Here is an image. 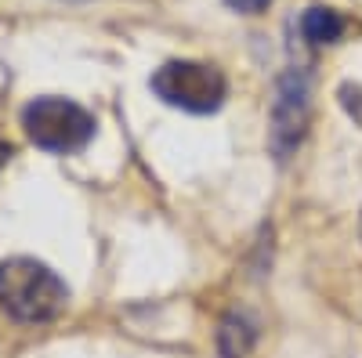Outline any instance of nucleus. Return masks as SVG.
I'll return each instance as SVG.
<instances>
[{"mask_svg": "<svg viewBox=\"0 0 362 358\" xmlns=\"http://www.w3.org/2000/svg\"><path fill=\"white\" fill-rule=\"evenodd\" d=\"M69 301L66 282L44 261L8 257L0 261V308L18 322H51Z\"/></svg>", "mask_w": 362, "mask_h": 358, "instance_id": "f257e3e1", "label": "nucleus"}, {"mask_svg": "<svg viewBox=\"0 0 362 358\" xmlns=\"http://www.w3.org/2000/svg\"><path fill=\"white\" fill-rule=\"evenodd\" d=\"M312 124V80L305 69H286L272 102V153L276 160H290L297 145L305 141Z\"/></svg>", "mask_w": 362, "mask_h": 358, "instance_id": "20e7f679", "label": "nucleus"}, {"mask_svg": "<svg viewBox=\"0 0 362 358\" xmlns=\"http://www.w3.org/2000/svg\"><path fill=\"white\" fill-rule=\"evenodd\" d=\"M25 138L44 153H76L95 138V119L69 98H37L22 109Z\"/></svg>", "mask_w": 362, "mask_h": 358, "instance_id": "f03ea898", "label": "nucleus"}, {"mask_svg": "<svg viewBox=\"0 0 362 358\" xmlns=\"http://www.w3.org/2000/svg\"><path fill=\"white\" fill-rule=\"evenodd\" d=\"M8 160H11V145H8V141H0V167H4Z\"/></svg>", "mask_w": 362, "mask_h": 358, "instance_id": "6e6552de", "label": "nucleus"}, {"mask_svg": "<svg viewBox=\"0 0 362 358\" xmlns=\"http://www.w3.org/2000/svg\"><path fill=\"white\" fill-rule=\"evenodd\" d=\"M153 91L156 98H163L174 109L185 112H214L221 109L228 83L221 76V69L203 66V62H167L163 69H156L153 76Z\"/></svg>", "mask_w": 362, "mask_h": 358, "instance_id": "7ed1b4c3", "label": "nucleus"}, {"mask_svg": "<svg viewBox=\"0 0 362 358\" xmlns=\"http://www.w3.org/2000/svg\"><path fill=\"white\" fill-rule=\"evenodd\" d=\"M254 344H257V326L247 315L232 311L221 322V330H218V351H221V358H247L254 351Z\"/></svg>", "mask_w": 362, "mask_h": 358, "instance_id": "39448f33", "label": "nucleus"}, {"mask_svg": "<svg viewBox=\"0 0 362 358\" xmlns=\"http://www.w3.org/2000/svg\"><path fill=\"white\" fill-rule=\"evenodd\" d=\"M225 4L235 8L239 15H261V11H268L272 0H225Z\"/></svg>", "mask_w": 362, "mask_h": 358, "instance_id": "0eeeda50", "label": "nucleus"}, {"mask_svg": "<svg viewBox=\"0 0 362 358\" xmlns=\"http://www.w3.org/2000/svg\"><path fill=\"white\" fill-rule=\"evenodd\" d=\"M300 33L308 44H337L344 37V18L329 8H308L300 18Z\"/></svg>", "mask_w": 362, "mask_h": 358, "instance_id": "423d86ee", "label": "nucleus"}]
</instances>
